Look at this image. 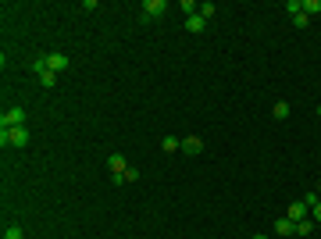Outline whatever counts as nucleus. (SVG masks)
<instances>
[{
  "mask_svg": "<svg viewBox=\"0 0 321 239\" xmlns=\"http://www.w3.org/2000/svg\"><path fill=\"white\" fill-rule=\"evenodd\" d=\"M307 214H311V207H307L304 200H296V204H289V211H286V218H289V222H304Z\"/></svg>",
  "mask_w": 321,
  "mask_h": 239,
  "instance_id": "nucleus-6",
  "label": "nucleus"
},
{
  "mask_svg": "<svg viewBox=\"0 0 321 239\" xmlns=\"http://www.w3.org/2000/svg\"><path fill=\"white\" fill-rule=\"evenodd\" d=\"M178 11H186V14H196V11H200V4H196V0H182V4H178Z\"/></svg>",
  "mask_w": 321,
  "mask_h": 239,
  "instance_id": "nucleus-17",
  "label": "nucleus"
},
{
  "mask_svg": "<svg viewBox=\"0 0 321 239\" xmlns=\"http://www.w3.org/2000/svg\"><path fill=\"white\" fill-rule=\"evenodd\" d=\"M311 218H314V225H321V200L311 207Z\"/></svg>",
  "mask_w": 321,
  "mask_h": 239,
  "instance_id": "nucleus-20",
  "label": "nucleus"
},
{
  "mask_svg": "<svg viewBox=\"0 0 321 239\" xmlns=\"http://www.w3.org/2000/svg\"><path fill=\"white\" fill-rule=\"evenodd\" d=\"M314 232V218H304V222H296V236H311Z\"/></svg>",
  "mask_w": 321,
  "mask_h": 239,
  "instance_id": "nucleus-13",
  "label": "nucleus"
},
{
  "mask_svg": "<svg viewBox=\"0 0 321 239\" xmlns=\"http://www.w3.org/2000/svg\"><path fill=\"white\" fill-rule=\"evenodd\" d=\"M304 14H321V0H304Z\"/></svg>",
  "mask_w": 321,
  "mask_h": 239,
  "instance_id": "nucleus-15",
  "label": "nucleus"
},
{
  "mask_svg": "<svg viewBox=\"0 0 321 239\" xmlns=\"http://www.w3.org/2000/svg\"><path fill=\"white\" fill-rule=\"evenodd\" d=\"M271 114H275L278 122H286V118H289V104H286V100H278V104L271 107Z\"/></svg>",
  "mask_w": 321,
  "mask_h": 239,
  "instance_id": "nucleus-12",
  "label": "nucleus"
},
{
  "mask_svg": "<svg viewBox=\"0 0 321 239\" xmlns=\"http://www.w3.org/2000/svg\"><path fill=\"white\" fill-rule=\"evenodd\" d=\"M307 22H311V18H307L304 11H300V14H293V25H296V29H307Z\"/></svg>",
  "mask_w": 321,
  "mask_h": 239,
  "instance_id": "nucleus-19",
  "label": "nucleus"
},
{
  "mask_svg": "<svg viewBox=\"0 0 321 239\" xmlns=\"http://www.w3.org/2000/svg\"><path fill=\"white\" fill-rule=\"evenodd\" d=\"M204 25H207V22H204V18H200V11H196V14H189V18H186V29H189V32H204Z\"/></svg>",
  "mask_w": 321,
  "mask_h": 239,
  "instance_id": "nucleus-10",
  "label": "nucleus"
},
{
  "mask_svg": "<svg viewBox=\"0 0 321 239\" xmlns=\"http://www.w3.org/2000/svg\"><path fill=\"white\" fill-rule=\"evenodd\" d=\"M286 11H289V14H300V11H304V0H289Z\"/></svg>",
  "mask_w": 321,
  "mask_h": 239,
  "instance_id": "nucleus-18",
  "label": "nucleus"
},
{
  "mask_svg": "<svg viewBox=\"0 0 321 239\" xmlns=\"http://www.w3.org/2000/svg\"><path fill=\"white\" fill-rule=\"evenodd\" d=\"M36 79H39V86H43V89H54V86H57V72H50V68H47V72H39Z\"/></svg>",
  "mask_w": 321,
  "mask_h": 239,
  "instance_id": "nucleus-9",
  "label": "nucleus"
},
{
  "mask_svg": "<svg viewBox=\"0 0 321 239\" xmlns=\"http://www.w3.org/2000/svg\"><path fill=\"white\" fill-rule=\"evenodd\" d=\"M214 11H218V7H214L211 0H204V4H200V18H204V22H211V18H214Z\"/></svg>",
  "mask_w": 321,
  "mask_h": 239,
  "instance_id": "nucleus-14",
  "label": "nucleus"
},
{
  "mask_svg": "<svg viewBox=\"0 0 321 239\" xmlns=\"http://www.w3.org/2000/svg\"><path fill=\"white\" fill-rule=\"evenodd\" d=\"M4 239H25V232H22L18 225H7V229H4Z\"/></svg>",
  "mask_w": 321,
  "mask_h": 239,
  "instance_id": "nucleus-16",
  "label": "nucleus"
},
{
  "mask_svg": "<svg viewBox=\"0 0 321 239\" xmlns=\"http://www.w3.org/2000/svg\"><path fill=\"white\" fill-rule=\"evenodd\" d=\"M0 143L4 147H29V129L22 125V129H0Z\"/></svg>",
  "mask_w": 321,
  "mask_h": 239,
  "instance_id": "nucleus-1",
  "label": "nucleus"
},
{
  "mask_svg": "<svg viewBox=\"0 0 321 239\" xmlns=\"http://www.w3.org/2000/svg\"><path fill=\"white\" fill-rule=\"evenodd\" d=\"M107 168H111V175H125V171H129V161L122 157V154H111V157H107Z\"/></svg>",
  "mask_w": 321,
  "mask_h": 239,
  "instance_id": "nucleus-7",
  "label": "nucleus"
},
{
  "mask_svg": "<svg viewBox=\"0 0 321 239\" xmlns=\"http://www.w3.org/2000/svg\"><path fill=\"white\" fill-rule=\"evenodd\" d=\"M182 154H186V157L204 154V140H200V136H186V140H182Z\"/></svg>",
  "mask_w": 321,
  "mask_h": 239,
  "instance_id": "nucleus-4",
  "label": "nucleus"
},
{
  "mask_svg": "<svg viewBox=\"0 0 321 239\" xmlns=\"http://www.w3.org/2000/svg\"><path fill=\"white\" fill-rule=\"evenodd\" d=\"M161 150H164V154H175V150H182V143H178L175 136H164V140H161Z\"/></svg>",
  "mask_w": 321,
  "mask_h": 239,
  "instance_id": "nucleus-11",
  "label": "nucleus"
},
{
  "mask_svg": "<svg viewBox=\"0 0 321 239\" xmlns=\"http://www.w3.org/2000/svg\"><path fill=\"white\" fill-rule=\"evenodd\" d=\"M47 68H50V72H57V75H61V72H65V68H68V57H65V54H61V50H50V54H47Z\"/></svg>",
  "mask_w": 321,
  "mask_h": 239,
  "instance_id": "nucleus-3",
  "label": "nucleus"
},
{
  "mask_svg": "<svg viewBox=\"0 0 321 239\" xmlns=\"http://www.w3.org/2000/svg\"><path fill=\"white\" fill-rule=\"evenodd\" d=\"M318 118H321V104H318Z\"/></svg>",
  "mask_w": 321,
  "mask_h": 239,
  "instance_id": "nucleus-24",
  "label": "nucleus"
},
{
  "mask_svg": "<svg viewBox=\"0 0 321 239\" xmlns=\"http://www.w3.org/2000/svg\"><path fill=\"white\" fill-rule=\"evenodd\" d=\"M275 236H296V222H289V218H278V222H275Z\"/></svg>",
  "mask_w": 321,
  "mask_h": 239,
  "instance_id": "nucleus-8",
  "label": "nucleus"
},
{
  "mask_svg": "<svg viewBox=\"0 0 321 239\" xmlns=\"http://www.w3.org/2000/svg\"><path fill=\"white\" fill-rule=\"evenodd\" d=\"M168 11V0H147L143 4V18H161Z\"/></svg>",
  "mask_w": 321,
  "mask_h": 239,
  "instance_id": "nucleus-5",
  "label": "nucleus"
},
{
  "mask_svg": "<svg viewBox=\"0 0 321 239\" xmlns=\"http://www.w3.org/2000/svg\"><path fill=\"white\" fill-rule=\"evenodd\" d=\"M318 200H321L318 193H304V204H307V207H314V204H318Z\"/></svg>",
  "mask_w": 321,
  "mask_h": 239,
  "instance_id": "nucleus-21",
  "label": "nucleus"
},
{
  "mask_svg": "<svg viewBox=\"0 0 321 239\" xmlns=\"http://www.w3.org/2000/svg\"><path fill=\"white\" fill-rule=\"evenodd\" d=\"M25 125V107H7L0 114V129H22Z\"/></svg>",
  "mask_w": 321,
  "mask_h": 239,
  "instance_id": "nucleus-2",
  "label": "nucleus"
},
{
  "mask_svg": "<svg viewBox=\"0 0 321 239\" xmlns=\"http://www.w3.org/2000/svg\"><path fill=\"white\" fill-rule=\"evenodd\" d=\"M314 193H318V196H321V182H318V189H314Z\"/></svg>",
  "mask_w": 321,
  "mask_h": 239,
  "instance_id": "nucleus-22",
  "label": "nucleus"
},
{
  "mask_svg": "<svg viewBox=\"0 0 321 239\" xmlns=\"http://www.w3.org/2000/svg\"><path fill=\"white\" fill-rule=\"evenodd\" d=\"M250 239H268V236H250Z\"/></svg>",
  "mask_w": 321,
  "mask_h": 239,
  "instance_id": "nucleus-23",
  "label": "nucleus"
}]
</instances>
